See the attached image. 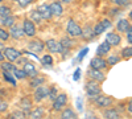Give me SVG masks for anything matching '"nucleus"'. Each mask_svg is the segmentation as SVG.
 <instances>
[{
  "instance_id": "2eb2a0df",
  "label": "nucleus",
  "mask_w": 132,
  "mask_h": 119,
  "mask_svg": "<svg viewBox=\"0 0 132 119\" xmlns=\"http://www.w3.org/2000/svg\"><path fill=\"white\" fill-rule=\"evenodd\" d=\"M106 41L108 42V44H111V46H116V45L120 44V41H122V37H120L118 33H114V32H111V33H107Z\"/></svg>"
},
{
  "instance_id": "1a4fd4ad",
  "label": "nucleus",
  "mask_w": 132,
  "mask_h": 119,
  "mask_svg": "<svg viewBox=\"0 0 132 119\" xmlns=\"http://www.w3.org/2000/svg\"><path fill=\"white\" fill-rule=\"evenodd\" d=\"M93 101H94V103L98 107H108L112 103V99L111 98H108V97H106V95H101V94L94 97Z\"/></svg>"
},
{
  "instance_id": "0eeeda50",
  "label": "nucleus",
  "mask_w": 132,
  "mask_h": 119,
  "mask_svg": "<svg viewBox=\"0 0 132 119\" xmlns=\"http://www.w3.org/2000/svg\"><path fill=\"white\" fill-rule=\"evenodd\" d=\"M48 93H49V88H46V86H42V85L37 86L35 94H33V97H35V101H36V102H41L44 98H46V97H48Z\"/></svg>"
},
{
  "instance_id": "8fccbe9b",
  "label": "nucleus",
  "mask_w": 132,
  "mask_h": 119,
  "mask_svg": "<svg viewBox=\"0 0 132 119\" xmlns=\"http://www.w3.org/2000/svg\"><path fill=\"white\" fill-rule=\"evenodd\" d=\"M2 49H4V45L2 44V42H0V50H2Z\"/></svg>"
},
{
  "instance_id": "c9c22d12",
  "label": "nucleus",
  "mask_w": 132,
  "mask_h": 119,
  "mask_svg": "<svg viewBox=\"0 0 132 119\" xmlns=\"http://www.w3.org/2000/svg\"><path fill=\"white\" fill-rule=\"evenodd\" d=\"M106 61H107V65H115V64H118L120 61V57H118L115 54H111Z\"/></svg>"
},
{
  "instance_id": "b1692460",
  "label": "nucleus",
  "mask_w": 132,
  "mask_h": 119,
  "mask_svg": "<svg viewBox=\"0 0 132 119\" xmlns=\"http://www.w3.org/2000/svg\"><path fill=\"white\" fill-rule=\"evenodd\" d=\"M44 82H45V78L44 77H40V75H35V77H32L29 85H30V88H37V86L40 85H44Z\"/></svg>"
},
{
  "instance_id": "f257e3e1",
  "label": "nucleus",
  "mask_w": 132,
  "mask_h": 119,
  "mask_svg": "<svg viewBox=\"0 0 132 119\" xmlns=\"http://www.w3.org/2000/svg\"><path fill=\"white\" fill-rule=\"evenodd\" d=\"M86 94L89 98H94V97L101 94V86H99L98 81H89L86 83Z\"/></svg>"
},
{
  "instance_id": "6ab92c4d",
  "label": "nucleus",
  "mask_w": 132,
  "mask_h": 119,
  "mask_svg": "<svg viewBox=\"0 0 132 119\" xmlns=\"http://www.w3.org/2000/svg\"><path fill=\"white\" fill-rule=\"evenodd\" d=\"M110 50H111V44H108L107 41H103L102 44L98 46L96 54H98V56H103V54H107Z\"/></svg>"
},
{
  "instance_id": "a211bd4d",
  "label": "nucleus",
  "mask_w": 132,
  "mask_h": 119,
  "mask_svg": "<svg viewBox=\"0 0 132 119\" xmlns=\"http://www.w3.org/2000/svg\"><path fill=\"white\" fill-rule=\"evenodd\" d=\"M24 70H25L27 75H29L30 78L35 77V75H37V69H36V66H35L32 62H28V61H27V62L24 64Z\"/></svg>"
},
{
  "instance_id": "72a5a7b5",
  "label": "nucleus",
  "mask_w": 132,
  "mask_h": 119,
  "mask_svg": "<svg viewBox=\"0 0 132 119\" xmlns=\"http://www.w3.org/2000/svg\"><path fill=\"white\" fill-rule=\"evenodd\" d=\"M9 37H11V36H9V32H8L4 27L0 28V40H2V41H7Z\"/></svg>"
},
{
  "instance_id": "6e6552de",
  "label": "nucleus",
  "mask_w": 132,
  "mask_h": 119,
  "mask_svg": "<svg viewBox=\"0 0 132 119\" xmlns=\"http://www.w3.org/2000/svg\"><path fill=\"white\" fill-rule=\"evenodd\" d=\"M90 68L93 69H98V70H102L107 68V61L104 58H102V56H96L90 61Z\"/></svg>"
},
{
  "instance_id": "c756f323",
  "label": "nucleus",
  "mask_w": 132,
  "mask_h": 119,
  "mask_svg": "<svg viewBox=\"0 0 132 119\" xmlns=\"http://www.w3.org/2000/svg\"><path fill=\"white\" fill-rule=\"evenodd\" d=\"M13 75L16 77V80H24L25 77H27V73H25V70L24 69H15L13 70Z\"/></svg>"
},
{
  "instance_id": "3c124183",
  "label": "nucleus",
  "mask_w": 132,
  "mask_h": 119,
  "mask_svg": "<svg viewBox=\"0 0 132 119\" xmlns=\"http://www.w3.org/2000/svg\"><path fill=\"white\" fill-rule=\"evenodd\" d=\"M129 19L132 20V11H131V12H129Z\"/></svg>"
},
{
  "instance_id": "79ce46f5",
  "label": "nucleus",
  "mask_w": 132,
  "mask_h": 119,
  "mask_svg": "<svg viewBox=\"0 0 132 119\" xmlns=\"http://www.w3.org/2000/svg\"><path fill=\"white\" fill-rule=\"evenodd\" d=\"M127 33V41L129 42V44H132V25H129V28H128V30L126 32Z\"/></svg>"
},
{
  "instance_id": "4468645a",
  "label": "nucleus",
  "mask_w": 132,
  "mask_h": 119,
  "mask_svg": "<svg viewBox=\"0 0 132 119\" xmlns=\"http://www.w3.org/2000/svg\"><path fill=\"white\" fill-rule=\"evenodd\" d=\"M37 12L41 15V17H42L44 20H49V19L53 16V15H52V12H50V8H49V5H48V4H41V5H38Z\"/></svg>"
},
{
  "instance_id": "7ed1b4c3",
  "label": "nucleus",
  "mask_w": 132,
  "mask_h": 119,
  "mask_svg": "<svg viewBox=\"0 0 132 119\" xmlns=\"http://www.w3.org/2000/svg\"><path fill=\"white\" fill-rule=\"evenodd\" d=\"M66 103H68V95H66L65 93L57 94V97L53 101V109L56 111H60L66 106Z\"/></svg>"
},
{
  "instance_id": "7c9ffc66",
  "label": "nucleus",
  "mask_w": 132,
  "mask_h": 119,
  "mask_svg": "<svg viewBox=\"0 0 132 119\" xmlns=\"http://www.w3.org/2000/svg\"><path fill=\"white\" fill-rule=\"evenodd\" d=\"M2 69H3V70H7V72H12V73H13V70L16 69V66H15V65L11 62V61H7V62H3V64H2Z\"/></svg>"
},
{
  "instance_id": "39448f33",
  "label": "nucleus",
  "mask_w": 132,
  "mask_h": 119,
  "mask_svg": "<svg viewBox=\"0 0 132 119\" xmlns=\"http://www.w3.org/2000/svg\"><path fill=\"white\" fill-rule=\"evenodd\" d=\"M23 30H24V35L28 37H35L36 35V25L32 20L25 19L24 23H23Z\"/></svg>"
},
{
  "instance_id": "58836bf2",
  "label": "nucleus",
  "mask_w": 132,
  "mask_h": 119,
  "mask_svg": "<svg viewBox=\"0 0 132 119\" xmlns=\"http://www.w3.org/2000/svg\"><path fill=\"white\" fill-rule=\"evenodd\" d=\"M48 97H49V99L54 101V98H56V97H57V89H56V86H52V88L49 89Z\"/></svg>"
},
{
  "instance_id": "bb28decb",
  "label": "nucleus",
  "mask_w": 132,
  "mask_h": 119,
  "mask_svg": "<svg viewBox=\"0 0 132 119\" xmlns=\"http://www.w3.org/2000/svg\"><path fill=\"white\" fill-rule=\"evenodd\" d=\"M29 116L30 118H33V119H40V118H42L44 116V110L41 109V107H36L35 110H32V111H29Z\"/></svg>"
},
{
  "instance_id": "423d86ee",
  "label": "nucleus",
  "mask_w": 132,
  "mask_h": 119,
  "mask_svg": "<svg viewBox=\"0 0 132 119\" xmlns=\"http://www.w3.org/2000/svg\"><path fill=\"white\" fill-rule=\"evenodd\" d=\"M45 46L48 48L49 52L52 53H62L63 52V48L61 45V42H58L57 40H54V38H50L45 42Z\"/></svg>"
},
{
  "instance_id": "c85d7f7f",
  "label": "nucleus",
  "mask_w": 132,
  "mask_h": 119,
  "mask_svg": "<svg viewBox=\"0 0 132 119\" xmlns=\"http://www.w3.org/2000/svg\"><path fill=\"white\" fill-rule=\"evenodd\" d=\"M104 118H108V119H118L119 118V113L114 109L111 110H106L104 111Z\"/></svg>"
},
{
  "instance_id": "9b49d317",
  "label": "nucleus",
  "mask_w": 132,
  "mask_h": 119,
  "mask_svg": "<svg viewBox=\"0 0 132 119\" xmlns=\"http://www.w3.org/2000/svg\"><path fill=\"white\" fill-rule=\"evenodd\" d=\"M108 28H111V21L110 20H103L101 21V23H98L94 28V35L95 36H99V35H102L104 30H107Z\"/></svg>"
},
{
  "instance_id": "49530a36",
  "label": "nucleus",
  "mask_w": 132,
  "mask_h": 119,
  "mask_svg": "<svg viewBox=\"0 0 132 119\" xmlns=\"http://www.w3.org/2000/svg\"><path fill=\"white\" fill-rule=\"evenodd\" d=\"M127 111H128L129 114H132V101H129V102H128V107H127Z\"/></svg>"
},
{
  "instance_id": "ddd939ff",
  "label": "nucleus",
  "mask_w": 132,
  "mask_h": 119,
  "mask_svg": "<svg viewBox=\"0 0 132 119\" xmlns=\"http://www.w3.org/2000/svg\"><path fill=\"white\" fill-rule=\"evenodd\" d=\"M87 74H89V77L94 81H98V82H102L106 80V75L101 72V70H98V69H89V72H87Z\"/></svg>"
},
{
  "instance_id": "f704fd0d",
  "label": "nucleus",
  "mask_w": 132,
  "mask_h": 119,
  "mask_svg": "<svg viewBox=\"0 0 132 119\" xmlns=\"http://www.w3.org/2000/svg\"><path fill=\"white\" fill-rule=\"evenodd\" d=\"M41 62H42V65H45V66H49V65L53 64V58H52L50 54H45L41 58Z\"/></svg>"
},
{
  "instance_id": "473e14b6",
  "label": "nucleus",
  "mask_w": 132,
  "mask_h": 119,
  "mask_svg": "<svg viewBox=\"0 0 132 119\" xmlns=\"http://www.w3.org/2000/svg\"><path fill=\"white\" fill-rule=\"evenodd\" d=\"M11 15V8L7 5H0V17H5Z\"/></svg>"
},
{
  "instance_id": "5701e85b",
  "label": "nucleus",
  "mask_w": 132,
  "mask_h": 119,
  "mask_svg": "<svg viewBox=\"0 0 132 119\" xmlns=\"http://www.w3.org/2000/svg\"><path fill=\"white\" fill-rule=\"evenodd\" d=\"M60 42H61V45H62V48H63V52H62V53H66V52H68V50L75 44V42H74L71 38H69V37H63Z\"/></svg>"
},
{
  "instance_id": "603ef678",
  "label": "nucleus",
  "mask_w": 132,
  "mask_h": 119,
  "mask_svg": "<svg viewBox=\"0 0 132 119\" xmlns=\"http://www.w3.org/2000/svg\"><path fill=\"white\" fill-rule=\"evenodd\" d=\"M2 2H3V0H0V3H2Z\"/></svg>"
},
{
  "instance_id": "a18cd8bd",
  "label": "nucleus",
  "mask_w": 132,
  "mask_h": 119,
  "mask_svg": "<svg viewBox=\"0 0 132 119\" xmlns=\"http://www.w3.org/2000/svg\"><path fill=\"white\" fill-rule=\"evenodd\" d=\"M77 109H78L79 111H82V110H83V107H82V101H81V98H78V99H77Z\"/></svg>"
},
{
  "instance_id": "4be33fe9",
  "label": "nucleus",
  "mask_w": 132,
  "mask_h": 119,
  "mask_svg": "<svg viewBox=\"0 0 132 119\" xmlns=\"http://www.w3.org/2000/svg\"><path fill=\"white\" fill-rule=\"evenodd\" d=\"M81 37H83L85 40H91V38H94V37H95V35H94V28H91L90 25H87L85 29H82Z\"/></svg>"
},
{
  "instance_id": "dca6fc26",
  "label": "nucleus",
  "mask_w": 132,
  "mask_h": 119,
  "mask_svg": "<svg viewBox=\"0 0 132 119\" xmlns=\"http://www.w3.org/2000/svg\"><path fill=\"white\" fill-rule=\"evenodd\" d=\"M49 8H50L52 15H54V16H61L63 12V8L60 2H53L52 4H49Z\"/></svg>"
},
{
  "instance_id": "de8ad7c7",
  "label": "nucleus",
  "mask_w": 132,
  "mask_h": 119,
  "mask_svg": "<svg viewBox=\"0 0 132 119\" xmlns=\"http://www.w3.org/2000/svg\"><path fill=\"white\" fill-rule=\"evenodd\" d=\"M4 58H5V57H4V54H3L2 52H0V62H3V61H4Z\"/></svg>"
},
{
  "instance_id": "a878e982",
  "label": "nucleus",
  "mask_w": 132,
  "mask_h": 119,
  "mask_svg": "<svg viewBox=\"0 0 132 119\" xmlns=\"http://www.w3.org/2000/svg\"><path fill=\"white\" fill-rule=\"evenodd\" d=\"M61 118L62 119H74V118H77V114L71 110V109H65L63 111H62V114H61Z\"/></svg>"
},
{
  "instance_id": "393cba45",
  "label": "nucleus",
  "mask_w": 132,
  "mask_h": 119,
  "mask_svg": "<svg viewBox=\"0 0 132 119\" xmlns=\"http://www.w3.org/2000/svg\"><path fill=\"white\" fill-rule=\"evenodd\" d=\"M3 77L7 82L12 83V85H16V77L13 75L12 72H7V70H3Z\"/></svg>"
},
{
  "instance_id": "f3484780",
  "label": "nucleus",
  "mask_w": 132,
  "mask_h": 119,
  "mask_svg": "<svg viewBox=\"0 0 132 119\" xmlns=\"http://www.w3.org/2000/svg\"><path fill=\"white\" fill-rule=\"evenodd\" d=\"M32 109V101L28 98V97H24L20 101V110H23L25 114H28Z\"/></svg>"
},
{
  "instance_id": "37998d69",
  "label": "nucleus",
  "mask_w": 132,
  "mask_h": 119,
  "mask_svg": "<svg viewBox=\"0 0 132 119\" xmlns=\"http://www.w3.org/2000/svg\"><path fill=\"white\" fill-rule=\"evenodd\" d=\"M79 78H81V69H77L74 72V74H73V80L74 81H78Z\"/></svg>"
},
{
  "instance_id": "864d4df0",
  "label": "nucleus",
  "mask_w": 132,
  "mask_h": 119,
  "mask_svg": "<svg viewBox=\"0 0 132 119\" xmlns=\"http://www.w3.org/2000/svg\"><path fill=\"white\" fill-rule=\"evenodd\" d=\"M0 70H2V66H0Z\"/></svg>"
},
{
  "instance_id": "ea45409f",
  "label": "nucleus",
  "mask_w": 132,
  "mask_h": 119,
  "mask_svg": "<svg viewBox=\"0 0 132 119\" xmlns=\"http://www.w3.org/2000/svg\"><path fill=\"white\" fill-rule=\"evenodd\" d=\"M17 2V4L20 5V7H23V8H27L28 5H30L35 0H16Z\"/></svg>"
},
{
  "instance_id": "9d476101",
  "label": "nucleus",
  "mask_w": 132,
  "mask_h": 119,
  "mask_svg": "<svg viewBox=\"0 0 132 119\" xmlns=\"http://www.w3.org/2000/svg\"><path fill=\"white\" fill-rule=\"evenodd\" d=\"M45 48V44L41 41V40H32L29 44H28V49L32 52V53H41Z\"/></svg>"
},
{
  "instance_id": "e433bc0d",
  "label": "nucleus",
  "mask_w": 132,
  "mask_h": 119,
  "mask_svg": "<svg viewBox=\"0 0 132 119\" xmlns=\"http://www.w3.org/2000/svg\"><path fill=\"white\" fill-rule=\"evenodd\" d=\"M111 3H114L115 5H119V7H127V5H129L131 0H111Z\"/></svg>"
},
{
  "instance_id": "4c0bfd02",
  "label": "nucleus",
  "mask_w": 132,
  "mask_h": 119,
  "mask_svg": "<svg viewBox=\"0 0 132 119\" xmlns=\"http://www.w3.org/2000/svg\"><path fill=\"white\" fill-rule=\"evenodd\" d=\"M122 56H123L124 58L132 57V45H131V46H127V48H124V49L122 50Z\"/></svg>"
},
{
  "instance_id": "f8f14e48",
  "label": "nucleus",
  "mask_w": 132,
  "mask_h": 119,
  "mask_svg": "<svg viewBox=\"0 0 132 119\" xmlns=\"http://www.w3.org/2000/svg\"><path fill=\"white\" fill-rule=\"evenodd\" d=\"M9 36L11 37H13L16 40H20V38H23L25 35H24V30H23V27H20V25H12L11 27V30H9Z\"/></svg>"
},
{
  "instance_id": "f03ea898",
  "label": "nucleus",
  "mask_w": 132,
  "mask_h": 119,
  "mask_svg": "<svg viewBox=\"0 0 132 119\" xmlns=\"http://www.w3.org/2000/svg\"><path fill=\"white\" fill-rule=\"evenodd\" d=\"M66 30L70 37H79L82 35V28L75 23L74 20H69L68 23V27H66Z\"/></svg>"
},
{
  "instance_id": "412c9836",
  "label": "nucleus",
  "mask_w": 132,
  "mask_h": 119,
  "mask_svg": "<svg viewBox=\"0 0 132 119\" xmlns=\"http://www.w3.org/2000/svg\"><path fill=\"white\" fill-rule=\"evenodd\" d=\"M128 28H129L128 20L122 19V20H119V21H118V24H116V29H118V32H120V33H126V32L128 30Z\"/></svg>"
},
{
  "instance_id": "2f4dec72",
  "label": "nucleus",
  "mask_w": 132,
  "mask_h": 119,
  "mask_svg": "<svg viewBox=\"0 0 132 119\" xmlns=\"http://www.w3.org/2000/svg\"><path fill=\"white\" fill-rule=\"evenodd\" d=\"M8 118H9V119H13V118L23 119V118H25V113H24L23 110H16V111H13L12 114H9Z\"/></svg>"
},
{
  "instance_id": "aec40b11",
  "label": "nucleus",
  "mask_w": 132,
  "mask_h": 119,
  "mask_svg": "<svg viewBox=\"0 0 132 119\" xmlns=\"http://www.w3.org/2000/svg\"><path fill=\"white\" fill-rule=\"evenodd\" d=\"M16 21V17L9 15V16H5V17H2V20H0V24H2L4 28H11Z\"/></svg>"
},
{
  "instance_id": "c03bdc74",
  "label": "nucleus",
  "mask_w": 132,
  "mask_h": 119,
  "mask_svg": "<svg viewBox=\"0 0 132 119\" xmlns=\"http://www.w3.org/2000/svg\"><path fill=\"white\" fill-rule=\"evenodd\" d=\"M87 52H89V49L85 48V49H83V50L79 53V56H78V60H79V61H82V60H83V57L86 56V53H87Z\"/></svg>"
},
{
  "instance_id": "cd10ccee",
  "label": "nucleus",
  "mask_w": 132,
  "mask_h": 119,
  "mask_svg": "<svg viewBox=\"0 0 132 119\" xmlns=\"http://www.w3.org/2000/svg\"><path fill=\"white\" fill-rule=\"evenodd\" d=\"M30 20L33 21V23H37V24H40L44 19L41 17V15L37 12V9H36V11H32V12H30Z\"/></svg>"
},
{
  "instance_id": "a19ab883",
  "label": "nucleus",
  "mask_w": 132,
  "mask_h": 119,
  "mask_svg": "<svg viewBox=\"0 0 132 119\" xmlns=\"http://www.w3.org/2000/svg\"><path fill=\"white\" fill-rule=\"evenodd\" d=\"M8 110V103L4 101H0V114H3Z\"/></svg>"
},
{
  "instance_id": "20e7f679",
  "label": "nucleus",
  "mask_w": 132,
  "mask_h": 119,
  "mask_svg": "<svg viewBox=\"0 0 132 119\" xmlns=\"http://www.w3.org/2000/svg\"><path fill=\"white\" fill-rule=\"evenodd\" d=\"M3 50H4L3 52L4 57L8 61H11V62H15V61H17L21 57V52L17 50V49H15V48H4Z\"/></svg>"
},
{
  "instance_id": "09e8293b",
  "label": "nucleus",
  "mask_w": 132,
  "mask_h": 119,
  "mask_svg": "<svg viewBox=\"0 0 132 119\" xmlns=\"http://www.w3.org/2000/svg\"><path fill=\"white\" fill-rule=\"evenodd\" d=\"M60 2H62V3H73L74 0H60Z\"/></svg>"
}]
</instances>
